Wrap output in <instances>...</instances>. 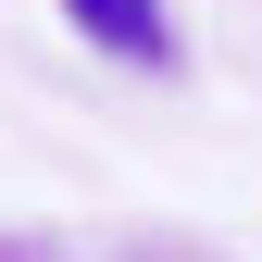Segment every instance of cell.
I'll use <instances>...</instances> for the list:
<instances>
[{
	"mask_svg": "<svg viewBox=\"0 0 262 262\" xmlns=\"http://www.w3.org/2000/svg\"><path fill=\"white\" fill-rule=\"evenodd\" d=\"M75 13V38H100V50H125V62H162L175 38H162V0H62Z\"/></svg>",
	"mask_w": 262,
	"mask_h": 262,
	"instance_id": "1",
	"label": "cell"
}]
</instances>
